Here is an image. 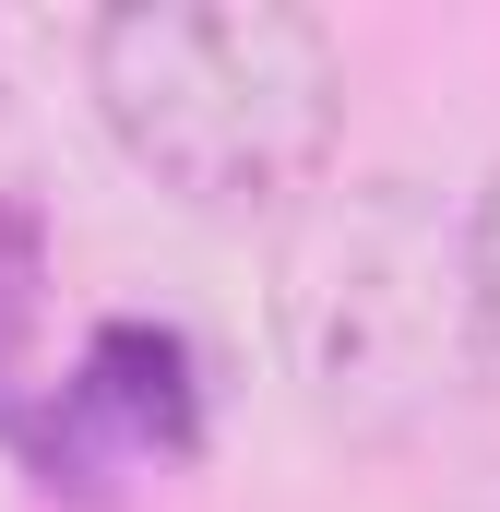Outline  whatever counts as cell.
<instances>
[{
	"mask_svg": "<svg viewBox=\"0 0 500 512\" xmlns=\"http://www.w3.org/2000/svg\"><path fill=\"white\" fill-rule=\"evenodd\" d=\"M274 334L286 370L346 429H417L489 370L465 215H441L417 179L298 191V227L274 251Z\"/></svg>",
	"mask_w": 500,
	"mask_h": 512,
	"instance_id": "7a4b0ae2",
	"label": "cell"
},
{
	"mask_svg": "<svg viewBox=\"0 0 500 512\" xmlns=\"http://www.w3.org/2000/svg\"><path fill=\"white\" fill-rule=\"evenodd\" d=\"M84 72L120 155L191 215L298 203L346 143V48L298 0H120Z\"/></svg>",
	"mask_w": 500,
	"mask_h": 512,
	"instance_id": "6da1fadb",
	"label": "cell"
},
{
	"mask_svg": "<svg viewBox=\"0 0 500 512\" xmlns=\"http://www.w3.org/2000/svg\"><path fill=\"white\" fill-rule=\"evenodd\" d=\"M465 262H477V322H489V358H500V167L477 191V215H465Z\"/></svg>",
	"mask_w": 500,
	"mask_h": 512,
	"instance_id": "3957f363",
	"label": "cell"
}]
</instances>
